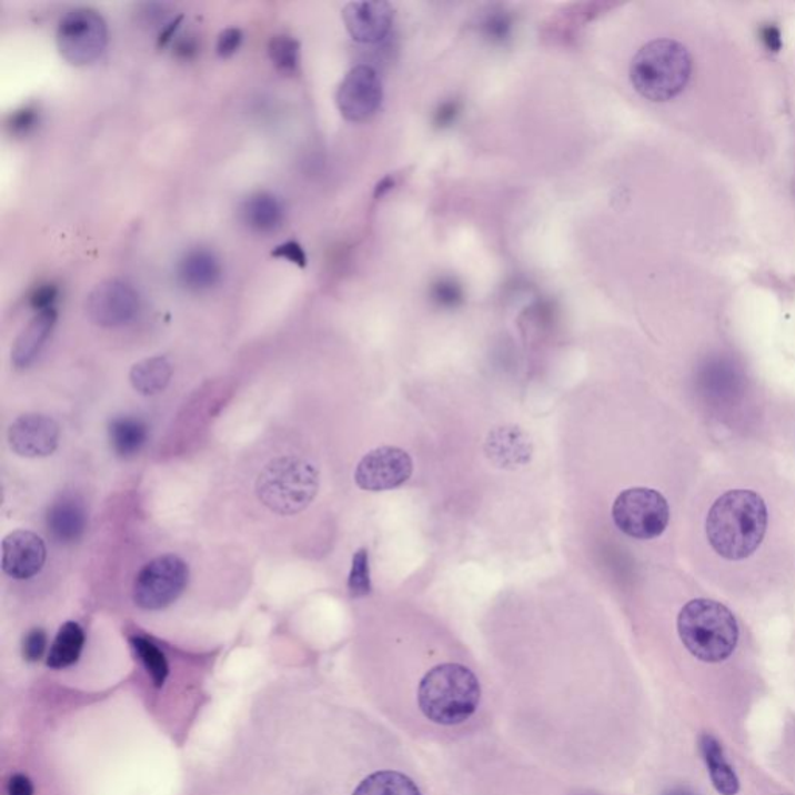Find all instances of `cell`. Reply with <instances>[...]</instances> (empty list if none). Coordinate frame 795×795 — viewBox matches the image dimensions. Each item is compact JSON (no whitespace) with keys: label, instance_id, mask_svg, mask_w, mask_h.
Returning <instances> with one entry per match:
<instances>
[{"label":"cell","instance_id":"20","mask_svg":"<svg viewBox=\"0 0 795 795\" xmlns=\"http://www.w3.org/2000/svg\"><path fill=\"white\" fill-rule=\"evenodd\" d=\"M700 746L716 791L721 795H735L738 793V777H736L734 767L727 762L718 739L711 734H704L701 736Z\"/></svg>","mask_w":795,"mask_h":795},{"label":"cell","instance_id":"22","mask_svg":"<svg viewBox=\"0 0 795 795\" xmlns=\"http://www.w3.org/2000/svg\"><path fill=\"white\" fill-rule=\"evenodd\" d=\"M171 376H173V368L163 356L140 361L131 369L130 373L132 388L145 396L158 395L165 391Z\"/></svg>","mask_w":795,"mask_h":795},{"label":"cell","instance_id":"37","mask_svg":"<svg viewBox=\"0 0 795 795\" xmlns=\"http://www.w3.org/2000/svg\"><path fill=\"white\" fill-rule=\"evenodd\" d=\"M665 795H697L696 793H693L692 789L688 788H674L672 791H668Z\"/></svg>","mask_w":795,"mask_h":795},{"label":"cell","instance_id":"11","mask_svg":"<svg viewBox=\"0 0 795 795\" xmlns=\"http://www.w3.org/2000/svg\"><path fill=\"white\" fill-rule=\"evenodd\" d=\"M139 295L122 280H107L97 284L85 300V314L104 329L127 325L139 313Z\"/></svg>","mask_w":795,"mask_h":795},{"label":"cell","instance_id":"21","mask_svg":"<svg viewBox=\"0 0 795 795\" xmlns=\"http://www.w3.org/2000/svg\"><path fill=\"white\" fill-rule=\"evenodd\" d=\"M109 440H111L112 450L119 457H134L145 446L148 426L142 420L119 416L109 424Z\"/></svg>","mask_w":795,"mask_h":795},{"label":"cell","instance_id":"32","mask_svg":"<svg viewBox=\"0 0 795 795\" xmlns=\"http://www.w3.org/2000/svg\"><path fill=\"white\" fill-rule=\"evenodd\" d=\"M271 255L275 256V259L290 261V263L299 268L306 266V253L303 251L302 245L295 243V241H286V243L276 245Z\"/></svg>","mask_w":795,"mask_h":795},{"label":"cell","instance_id":"30","mask_svg":"<svg viewBox=\"0 0 795 795\" xmlns=\"http://www.w3.org/2000/svg\"><path fill=\"white\" fill-rule=\"evenodd\" d=\"M432 295L442 306H455L462 300V288L450 279H442L434 284Z\"/></svg>","mask_w":795,"mask_h":795},{"label":"cell","instance_id":"31","mask_svg":"<svg viewBox=\"0 0 795 795\" xmlns=\"http://www.w3.org/2000/svg\"><path fill=\"white\" fill-rule=\"evenodd\" d=\"M47 646V635L44 631L31 630L29 634L23 638V657L29 662H37L44 654Z\"/></svg>","mask_w":795,"mask_h":795},{"label":"cell","instance_id":"13","mask_svg":"<svg viewBox=\"0 0 795 795\" xmlns=\"http://www.w3.org/2000/svg\"><path fill=\"white\" fill-rule=\"evenodd\" d=\"M47 549L44 541L29 530H16L3 540L2 568L14 580H29L44 567Z\"/></svg>","mask_w":795,"mask_h":795},{"label":"cell","instance_id":"28","mask_svg":"<svg viewBox=\"0 0 795 795\" xmlns=\"http://www.w3.org/2000/svg\"><path fill=\"white\" fill-rule=\"evenodd\" d=\"M39 109L34 104H26V107L16 109L7 119V130L14 138H27L39 124Z\"/></svg>","mask_w":795,"mask_h":795},{"label":"cell","instance_id":"16","mask_svg":"<svg viewBox=\"0 0 795 795\" xmlns=\"http://www.w3.org/2000/svg\"><path fill=\"white\" fill-rule=\"evenodd\" d=\"M47 532L57 544H76L84 536L88 513L83 501L73 494H64L54 501L46 516Z\"/></svg>","mask_w":795,"mask_h":795},{"label":"cell","instance_id":"35","mask_svg":"<svg viewBox=\"0 0 795 795\" xmlns=\"http://www.w3.org/2000/svg\"><path fill=\"white\" fill-rule=\"evenodd\" d=\"M762 39H763V42H765V46L767 47V49L773 50V52H778V50L782 49L781 30H778L777 27L773 26V23H769V26L763 27Z\"/></svg>","mask_w":795,"mask_h":795},{"label":"cell","instance_id":"36","mask_svg":"<svg viewBox=\"0 0 795 795\" xmlns=\"http://www.w3.org/2000/svg\"><path fill=\"white\" fill-rule=\"evenodd\" d=\"M197 41H194L192 37H189V34H187V37H179L178 34L177 42H174V52H177L179 57L189 60V58H192L193 54L197 53Z\"/></svg>","mask_w":795,"mask_h":795},{"label":"cell","instance_id":"2","mask_svg":"<svg viewBox=\"0 0 795 795\" xmlns=\"http://www.w3.org/2000/svg\"><path fill=\"white\" fill-rule=\"evenodd\" d=\"M481 695V684L470 668L442 664L424 674L416 696L424 718L439 726H459L477 711Z\"/></svg>","mask_w":795,"mask_h":795},{"label":"cell","instance_id":"9","mask_svg":"<svg viewBox=\"0 0 795 795\" xmlns=\"http://www.w3.org/2000/svg\"><path fill=\"white\" fill-rule=\"evenodd\" d=\"M383 81L375 69L360 64L346 73L336 92L339 112L349 122H368L383 104Z\"/></svg>","mask_w":795,"mask_h":795},{"label":"cell","instance_id":"7","mask_svg":"<svg viewBox=\"0 0 795 795\" xmlns=\"http://www.w3.org/2000/svg\"><path fill=\"white\" fill-rule=\"evenodd\" d=\"M612 520L620 532L634 540H653L661 536L668 525V502L656 490H625L612 505Z\"/></svg>","mask_w":795,"mask_h":795},{"label":"cell","instance_id":"23","mask_svg":"<svg viewBox=\"0 0 795 795\" xmlns=\"http://www.w3.org/2000/svg\"><path fill=\"white\" fill-rule=\"evenodd\" d=\"M85 637L84 631L76 622H68L61 626L60 633L54 638L50 648L47 665L53 670L68 668L76 664L83 651Z\"/></svg>","mask_w":795,"mask_h":795},{"label":"cell","instance_id":"29","mask_svg":"<svg viewBox=\"0 0 795 795\" xmlns=\"http://www.w3.org/2000/svg\"><path fill=\"white\" fill-rule=\"evenodd\" d=\"M58 295H60V290H58L57 284H39V286L31 291L30 305L33 310H37V313H41V311L47 310H54V303H57Z\"/></svg>","mask_w":795,"mask_h":795},{"label":"cell","instance_id":"18","mask_svg":"<svg viewBox=\"0 0 795 795\" xmlns=\"http://www.w3.org/2000/svg\"><path fill=\"white\" fill-rule=\"evenodd\" d=\"M54 323H57V310L41 311L31 319L14 342L11 358L16 368L27 369L33 364L47 339L52 334Z\"/></svg>","mask_w":795,"mask_h":795},{"label":"cell","instance_id":"8","mask_svg":"<svg viewBox=\"0 0 795 795\" xmlns=\"http://www.w3.org/2000/svg\"><path fill=\"white\" fill-rule=\"evenodd\" d=\"M189 583V566L177 555L159 556L139 572L134 582V603L145 611L171 606Z\"/></svg>","mask_w":795,"mask_h":795},{"label":"cell","instance_id":"5","mask_svg":"<svg viewBox=\"0 0 795 795\" xmlns=\"http://www.w3.org/2000/svg\"><path fill=\"white\" fill-rule=\"evenodd\" d=\"M321 475L313 463L283 455L271 460L256 479L255 491L261 504L280 516L302 513L318 496Z\"/></svg>","mask_w":795,"mask_h":795},{"label":"cell","instance_id":"24","mask_svg":"<svg viewBox=\"0 0 795 795\" xmlns=\"http://www.w3.org/2000/svg\"><path fill=\"white\" fill-rule=\"evenodd\" d=\"M353 795H421L419 786L407 775L396 771H380L360 783Z\"/></svg>","mask_w":795,"mask_h":795},{"label":"cell","instance_id":"6","mask_svg":"<svg viewBox=\"0 0 795 795\" xmlns=\"http://www.w3.org/2000/svg\"><path fill=\"white\" fill-rule=\"evenodd\" d=\"M57 46L70 64H91L107 49L108 23L93 8H73L58 23Z\"/></svg>","mask_w":795,"mask_h":795},{"label":"cell","instance_id":"26","mask_svg":"<svg viewBox=\"0 0 795 795\" xmlns=\"http://www.w3.org/2000/svg\"><path fill=\"white\" fill-rule=\"evenodd\" d=\"M268 52L276 70L286 73V76L298 72L300 62L298 39L290 37V34H276L269 42Z\"/></svg>","mask_w":795,"mask_h":795},{"label":"cell","instance_id":"3","mask_svg":"<svg viewBox=\"0 0 795 795\" xmlns=\"http://www.w3.org/2000/svg\"><path fill=\"white\" fill-rule=\"evenodd\" d=\"M677 631L685 648L711 664L731 657L739 637L738 623L731 610L707 598L685 604L677 617Z\"/></svg>","mask_w":795,"mask_h":795},{"label":"cell","instance_id":"27","mask_svg":"<svg viewBox=\"0 0 795 795\" xmlns=\"http://www.w3.org/2000/svg\"><path fill=\"white\" fill-rule=\"evenodd\" d=\"M349 592L353 598H362L372 592L368 549H360L353 556L352 571L349 575Z\"/></svg>","mask_w":795,"mask_h":795},{"label":"cell","instance_id":"33","mask_svg":"<svg viewBox=\"0 0 795 795\" xmlns=\"http://www.w3.org/2000/svg\"><path fill=\"white\" fill-rule=\"evenodd\" d=\"M241 42H243V33L240 29L232 27V29L222 30L217 41V53L222 58L232 57L240 49Z\"/></svg>","mask_w":795,"mask_h":795},{"label":"cell","instance_id":"1","mask_svg":"<svg viewBox=\"0 0 795 795\" xmlns=\"http://www.w3.org/2000/svg\"><path fill=\"white\" fill-rule=\"evenodd\" d=\"M766 529L765 501L751 490L727 491L713 504L705 522L713 551L731 561L747 558L757 551Z\"/></svg>","mask_w":795,"mask_h":795},{"label":"cell","instance_id":"25","mask_svg":"<svg viewBox=\"0 0 795 795\" xmlns=\"http://www.w3.org/2000/svg\"><path fill=\"white\" fill-rule=\"evenodd\" d=\"M130 642L148 673L151 674L155 687L161 688L169 677V662L162 651L145 637H131Z\"/></svg>","mask_w":795,"mask_h":795},{"label":"cell","instance_id":"17","mask_svg":"<svg viewBox=\"0 0 795 795\" xmlns=\"http://www.w3.org/2000/svg\"><path fill=\"white\" fill-rule=\"evenodd\" d=\"M220 260L207 249H192L185 252L177 266L178 282L187 291L204 292L212 290L221 280Z\"/></svg>","mask_w":795,"mask_h":795},{"label":"cell","instance_id":"14","mask_svg":"<svg viewBox=\"0 0 795 795\" xmlns=\"http://www.w3.org/2000/svg\"><path fill=\"white\" fill-rule=\"evenodd\" d=\"M342 19L350 37L360 44H376L388 37L393 23V7L388 2L346 3Z\"/></svg>","mask_w":795,"mask_h":795},{"label":"cell","instance_id":"34","mask_svg":"<svg viewBox=\"0 0 795 795\" xmlns=\"http://www.w3.org/2000/svg\"><path fill=\"white\" fill-rule=\"evenodd\" d=\"M8 795H33L30 778L22 774L13 775L8 782Z\"/></svg>","mask_w":795,"mask_h":795},{"label":"cell","instance_id":"4","mask_svg":"<svg viewBox=\"0 0 795 795\" xmlns=\"http://www.w3.org/2000/svg\"><path fill=\"white\" fill-rule=\"evenodd\" d=\"M692 76L688 50L673 39H656L643 46L631 62V83L646 100L668 101L680 95Z\"/></svg>","mask_w":795,"mask_h":795},{"label":"cell","instance_id":"15","mask_svg":"<svg viewBox=\"0 0 795 795\" xmlns=\"http://www.w3.org/2000/svg\"><path fill=\"white\" fill-rule=\"evenodd\" d=\"M485 454L490 462L502 470H516L527 465L533 454L530 436L517 426L493 429L486 436Z\"/></svg>","mask_w":795,"mask_h":795},{"label":"cell","instance_id":"19","mask_svg":"<svg viewBox=\"0 0 795 795\" xmlns=\"http://www.w3.org/2000/svg\"><path fill=\"white\" fill-rule=\"evenodd\" d=\"M240 218L252 232L274 233L282 228L284 209L280 199L266 192L253 193L240 207Z\"/></svg>","mask_w":795,"mask_h":795},{"label":"cell","instance_id":"12","mask_svg":"<svg viewBox=\"0 0 795 795\" xmlns=\"http://www.w3.org/2000/svg\"><path fill=\"white\" fill-rule=\"evenodd\" d=\"M60 442L57 421L39 413H27L8 429V443L21 457L37 459L53 454Z\"/></svg>","mask_w":795,"mask_h":795},{"label":"cell","instance_id":"10","mask_svg":"<svg viewBox=\"0 0 795 795\" xmlns=\"http://www.w3.org/2000/svg\"><path fill=\"white\" fill-rule=\"evenodd\" d=\"M411 455L395 446H381L370 451L358 463L354 482L361 490L380 493L400 489L411 479Z\"/></svg>","mask_w":795,"mask_h":795}]
</instances>
